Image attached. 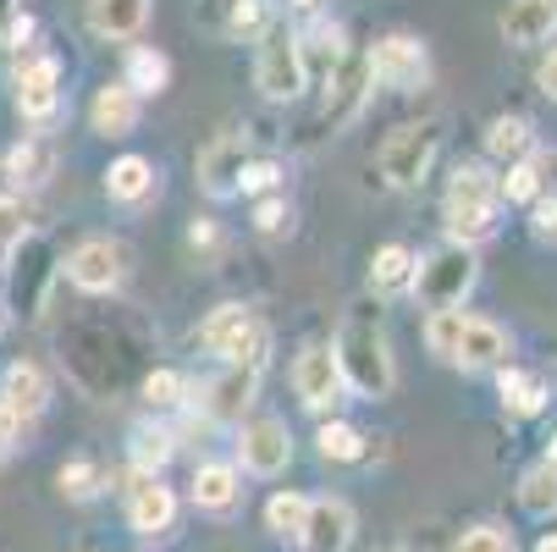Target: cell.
Returning <instances> with one entry per match:
<instances>
[{
    "instance_id": "obj_1",
    "label": "cell",
    "mask_w": 557,
    "mask_h": 552,
    "mask_svg": "<svg viewBox=\"0 0 557 552\" xmlns=\"http://www.w3.org/2000/svg\"><path fill=\"white\" fill-rule=\"evenodd\" d=\"M332 354H337L343 387H354L359 398H386V392H392L397 370H392V354H386V338H381L375 321H364V315H359V321H348L337 332Z\"/></svg>"
},
{
    "instance_id": "obj_2",
    "label": "cell",
    "mask_w": 557,
    "mask_h": 552,
    "mask_svg": "<svg viewBox=\"0 0 557 552\" xmlns=\"http://www.w3.org/2000/svg\"><path fill=\"white\" fill-rule=\"evenodd\" d=\"M304 77H309V66H304V39L287 34L282 23L265 28V45H260V56H255V84H260V95H265V100H298V95H304Z\"/></svg>"
},
{
    "instance_id": "obj_3",
    "label": "cell",
    "mask_w": 557,
    "mask_h": 552,
    "mask_svg": "<svg viewBox=\"0 0 557 552\" xmlns=\"http://www.w3.org/2000/svg\"><path fill=\"white\" fill-rule=\"evenodd\" d=\"M436 149H442V127L436 122H409V127H397L386 144H381V177L392 188H414L425 183L431 161H436Z\"/></svg>"
},
{
    "instance_id": "obj_4",
    "label": "cell",
    "mask_w": 557,
    "mask_h": 552,
    "mask_svg": "<svg viewBox=\"0 0 557 552\" xmlns=\"http://www.w3.org/2000/svg\"><path fill=\"white\" fill-rule=\"evenodd\" d=\"M469 287H474V255H469V249L447 244L442 255L414 260V282H409V293H414L420 304H431V309H458Z\"/></svg>"
},
{
    "instance_id": "obj_5",
    "label": "cell",
    "mask_w": 557,
    "mask_h": 552,
    "mask_svg": "<svg viewBox=\"0 0 557 552\" xmlns=\"http://www.w3.org/2000/svg\"><path fill=\"white\" fill-rule=\"evenodd\" d=\"M205 348L221 354L226 365H260L265 359V327H260V315L244 309V304H221L210 321H205Z\"/></svg>"
},
{
    "instance_id": "obj_6",
    "label": "cell",
    "mask_w": 557,
    "mask_h": 552,
    "mask_svg": "<svg viewBox=\"0 0 557 552\" xmlns=\"http://www.w3.org/2000/svg\"><path fill=\"white\" fill-rule=\"evenodd\" d=\"M364 61H370V77H375V84H386V89H420L425 77H431V56H425V45L409 39V34L381 39Z\"/></svg>"
},
{
    "instance_id": "obj_7",
    "label": "cell",
    "mask_w": 557,
    "mask_h": 552,
    "mask_svg": "<svg viewBox=\"0 0 557 552\" xmlns=\"http://www.w3.org/2000/svg\"><path fill=\"white\" fill-rule=\"evenodd\" d=\"M127 244H116V238H89V244H77L72 255H66V277L84 287V293H111V287H122V277H127Z\"/></svg>"
},
{
    "instance_id": "obj_8",
    "label": "cell",
    "mask_w": 557,
    "mask_h": 552,
    "mask_svg": "<svg viewBox=\"0 0 557 552\" xmlns=\"http://www.w3.org/2000/svg\"><path fill=\"white\" fill-rule=\"evenodd\" d=\"M237 458H244V469H255V476H282L287 458H293V437L276 415H255L237 426Z\"/></svg>"
},
{
    "instance_id": "obj_9",
    "label": "cell",
    "mask_w": 557,
    "mask_h": 552,
    "mask_svg": "<svg viewBox=\"0 0 557 552\" xmlns=\"http://www.w3.org/2000/svg\"><path fill=\"white\" fill-rule=\"evenodd\" d=\"M293 387H298L304 409L326 415V409L343 398V370H337V354H332L326 343H309V348L298 354V365H293Z\"/></svg>"
},
{
    "instance_id": "obj_10",
    "label": "cell",
    "mask_w": 557,
    "mask_h": 552,
    "mask_svg": "<svg viewBox=\"0 0 557 552\" xmlns=\"http://www.w3.org/2000/svg\"><path fill=\"white\" fill-rule=\"evenodd\" d=\"M244 167H249V138H244V133H221V138H210V144L199 149V183H205V194H215V199L237 194V183H244Z\"/></svg>"
},
{
    "instance_id": "obj_11",
    "label": "cell",
    "mask_w": 557,
    "mask_h": 552,
    "mask_svg": "<svg viewBox=\"0 0 557 552\" xmlns=\"http://www.w3.org/2000/svg\"><path fill=\"white\" fill-rule=\"evenodd\" d=\"M172 519H177L172 487H161L154 476H138V481L127 487V525H133L138 536H161V530H172Z\"/></svg>"
},
{
    "instance_id": "obj_12",
    "label": "cell",
    "mask_w": 557,
    "mask_h": 552,
    "mask_svg": "<svg viewBox=\"0 0 557 552\" xmlns=\"http://www.w3.org/2000/svg\"><path fill=\"white\" fill-rule=\"evenodd\" d=\"M17 106H23V116H34V122L55 116V106H61V66H55L50 56L23 61V72H17Z\"/></svg>"
},
{
    "instance_id": "obj_13",
    "label": "cell",
    "mask_w": 557,
    "mask_h": 552,
    "mask_svg": "<svg viewBox=\"0 0 557 552\" xmlns=\"http://www.w3.org/2000/svg\"><path fill=\"white\" fill-rule=\"evenodd\" d=\"M255 381H260V365H226V376L205 387L210 420H244V409L255 404Z\"/></svg>"
},
{
    "instance_id": "obj_14",
    "label": "cell",
    "mask_w": 557,
    "mask_h": 552,
    "mask_svg": "<svg viewBox=\"0 0 557 552\" xmlns=\"http://www.w3.org/2000/svg\"><path fill=\"white\" fill-rule=\"evenodd\" d=\"M348 541H354V508L343 498L309 503V525H304V547L309 552H348Z\"/></svg>"
},
{
    "instance_id": "obj_15",
    "label": "cell",
    "mask_w": 557,
    "mask_h": 552,
    "mask_svg": "<svg viewBox=\"0 0 557 552\" xmlns=\"http://www.w3.org/2000/svg\"><path fill=\"white\" fill-rule=\"evenodd\" d=\"M45 404H50V381H45V370L28 365V359L7 365V376H0V409H12L17 420H34Z\"/></svg>"
},
{
    "instance_id": "obj_16",
    "label": "cell",
    "mask_w": 557,
    "mask_h": 552,
    "mask_svg": "<svg viewBox=\"0 0 557 552\" xmlns=\"http://www.w3.org/2000/svg\"><path fill=\"white\" fill-rule=\"evenodd\" d=\"M557 34V0H508L503 12V39L530 50V45H546Z\"/></svg>"
},
{
    "instance_id": "obj_17",
    "label": "cell",
    "mask_w": 557,
    "mask_h": 552,
    "mask_svg": "<svg viewBox=\"0 0 557 552\" xmlns=\"http://www.w3.org/2000/svg\"><path fill=\"white\" fill-rule=\"evenodd\" d=\"M503 354H508V338H503V327H492V321H474V315H463V332H458L453 365H463V370H486V365H503Z\"/></svg>"
},
{
    "instance_id": "obj_18",
    "label": "cell",
    "mask_w": 557,
    "mask_h": 552,
    "mask_svg": "<svg viewBox=\"0 0 557 552\" xmlns=\"http://www.w3.org/2000/svg\"><path fill=\"white\" fill-rule=\"evenodd\" d=\"M370 84H375V77H370V61H348V56H343V72H337L332 100H326V127H348V122L359 116Z\"/></svg>"
},
{
    "instance_id": "obj_19",
    "label": "cell",
    "mask_w": 557,
    "mask_h": 552,
    "mask_svg": "<svg viewBox=\"0 0 557 552\" xmlns=\"http://www.w3.org/2000/svg\"><path fill=\"white\" fill-rule=\"evenodd\" d=\"M89 122H95V133H106V138H127V133L138 127V95L116 77V84H106V89L95 95Z\"/></svg>"
},
{
    "instance_id": "obj_20",
    "label": "cell",
    "mask_w": 557,
    "mask_h": 552,
    "mask_svg": "<svg viewBox=\"0 0 557 552\" xmlns=\"http://www.w3.org/2000/svg\"><path fill=\"white\" fill-rule=\"evenodd\" d=\"M17 255H23L28 271H12V298H17V309H28L34 321H39V315H45V282H50L55 266H50V249H45L39 238H28Z\"/></svg>"
},
{
    "instance_id": "obj_21",
    "label": "cell",
    "mask_w": 557,
    "mask_h": 552,
    "mask_svg": "<svg viewBox=\"0 0 557 552\" xmlns=\"http://www.w3.org/2000/svg\"><path fill=\"white\" fill-rule=\"evenodd\" d=\"M237 498H244V481H237L232 464H199L194 469V503L205 514H232Z\"/></svg>"
},
{
    "instance_id": "obj_22",
    "label": "cell",
    "mask_w": 557,
    "mask_h": 552,
    "mask_svg": "<svg viewBox=\"0 0 557 552\" xmlns=\"http://www.w3.org/2000/svg\"><path fill=\"white\" fill-rule=\"evenodd\" d=\"M149 17V0H89V28L100 39H133Z\"/></svg>"
},
{
    "instance_id": "obj_23",
    "label": "cell",
    "mask_w": 557,
    "mask_h": 552,
    "mask_svg": "<svg viewBox=\"0 0 557 552\" xmlns=\"http://www.w3.org/2000/svg\"><path fill=\"white\" fill-rule=\"evenodd\" d=\"M106 194L122 199V205H144L154 194V167L144 161V155H122V161H111V172H106Z\"/></svg>"
},
{
    "instance_id": "obj_24",
    "label": "cell",
    "mask_w": 557,
    "mask_h": 552,
    "mask_svg": "<svg viewBox=\"0 0 557 552\" xmlns=\"http://www.w3.org/2000/svg\"><path fill=\"white\" fill-rule=\"evenodd\" d=\"M497 232V205H447V244L474 249Z\"/></svg>"
},
{
    "instance_id": "obj_25",
    "label": "cell",
    "mask_w": 557,
    "mask_h": 552,
    "mask_svg": "<svg viewBox=\"0 0 557 552\" xmlns=\"http://www.w3.org/2000/svg\"><path fill=\"white\" fill-rule=\"evenodd\" d=\"M497 387H503L508 415H541V409H546V398H552L546 376H535V370H513V365L497 376Z\"/></svg>"
},
{
    "instance_id": "obj_26",
    "label": "cell",
    "mask_w": 557,
    "mask_h": 552,
    "mask_svg": "<svg viewBox=\"0 0 557 552\" xmlns=\"http://www.w3.org/2000/svg\"><path fill=\"white\" fill-rule=\"evenodd\" d=\"M166 77H172V61L161 50H149V45H133L127 50V72H122V84L144 100V95H161L166 89Z\"/></svg>"
},
{
    "instance_id": "obj_27",
    "label": "cell",
    "mask_w": 557,
    "mask_h": 552,
    "mask_svg": "<svg viewBox=\"0 0 557 552\" xmlns=\"http://www.w3.org/2000/svg\"><path fill=\"white\" fill-rule=\"evenodd\" d=\"M486 149L497 155V161L519 167V161H530L535 133H530V122H524V116H497V122L486 127Z\"/></svg>"
},
{
    "instance_id": "obj_28",
    "label": "cell",
    "mask_w": 557,
    "mask_h": 552,
    "mask_svg": "<svg viewBox=\"0 0 557 552\" xmlns=\"http://www.w3.org/2000/svg\"><path fill=\"white\" fill-rule=\"evenodd\" d=\"M50 167H55V149H50L45 138H23V144L7 155V177L23 183V188H39V183L50 177Z\"/></svg>"
},
{
    "instance_id": "obj_29",
    "label": "cell",
    "mask_w": 557,
    "mask_h": 552,
    "mask_svg": "<svg viewBox=\"0 0 557 552\" xmlns=\"http://www.w3.org/2000/svg\"><path fill=\"white\" fill-rule=\"evenodd\" d=\"M409 282H414V255L404 244H386L375 255V266H370V287L381 298H392V293H409Z\"/></svg>"
},
{
    "instance_id": "obj_30",
    "label": "cell",
    "mask_w": 557,
    "mask_h": 552,
    "mask_svg": "<svg viewBox=\"0 0 557 552\" xmlns=\"http://www.w3.org/2000/svg\"><path fill=\"white\" fill-rule=\"evenodd\" d=\"M519 503H524V514H535V519L557 514V464H535V469H524Z\"/></svg>"
},
{
    "instance_id": "obj_31",
    "label": "cell",
    "mask_w": 557,
    "mask_h": 552,
    "mask_svg": "<svg viewBox=\"0 0 557 552\" xmlns=\"http://www.w3.org/2000/svg\"><path fill=\"white\" fill-rule=\"evenodd\" d=\"M265 525H271L276 536H287V541H304V525H309V498H298V492H276V498L265 503Z\"/></svg>"
},
{
    "instance_id": "obj_32",
    "label": "cell",
    "mask_w": 557,
    "mask_h": 552,
    "mask_svg": "<svg viewBox=\"0 0 557 552\" xmlns=\"http://www.w3.org/2000/svg\"><path fill=\"white\" fill-rule=\"evenodd\" d=\"M497 183L481 172V167H458L453 183H447V205H497Z\"/></svg>"
},
{
    "instance_id": "obj_33",
    "label": "cell",
    "mask_w": 557,
    "mask_h": 552,
    "mask_svg": "<svg viewBox=\"0 0 557 552\" xmlns=\"http://www.w3.org/2000/svg\"><path fill=\"white\" fill-rule=\"evenodd\" d=\"M172 458V431L166 426H138L133 431V464H138V476H154Z\"/></svg>"
},
{
    "instance_id": "obj_34",
    "label": "cell",
    "mask_w": 557,
    "mask_h": 552,
    "mask_svg": "<svg viewBox=\"0 0 557 552\" xmlns=\"http://www.w3.org/2000/svg\"><path fill=\"white\" fill-rule=\"evenodd\" d=\"M28 244V216L12 194H0V271H7V260Z\"/></svg>"
},
{
    "instance_id": "obj_35",
    "label": "cell",
    "mask_w": 557,
    "mask_h": 552,
    "mask_svg": "<svg viewBox=\"0 0 557 552\" xmlns=\"http://www.w3.org/2000/svg\"><path fill=\"white\" fill-rule=\"evenodd\" d=\"M458 332H463V309H431V321H425V343H431V354H436V359H453Z\"/></svg>"
},
{
    "instance_id": "obj_36",
    "label": "cell",
    "mask_w": 557,
    "mask_h": 552,
    "mask_svg": "<svg viewBox=\"0 0 557 552\" xmlns=\"http://www.w3.org/2000/svg\"><path fill=\"white\" fill-rule=\"evenodd\" d=\"M100 464H89V458H72V464H61V492L72 498V503H89V498H100Z\"/></svg>"
},
{
    "instance_id": "obj_37",
    "label": "cell",
    "mask_w": 557,
    "mask_h": 552,
    "mask_svg": "<svg viewBox=\"0 0 557 552\" xmlns=\"http://www.w3.org/2000/svg\"><path fill=\"white\" fill-rule=\"evenodd\" d=\"M314 442H321V458H337V464H348V458L364 453V437H359L354 426H343V420H326Z\"/></svg>"
},
{
    "instance_id": "obj_38",
    "label": "cell",
    "mask_w": 557,
    "mask_h": 552,
    "mask_svg": "<svg viewBox=\"0 0 557 552\" xmlns=\"http://www.w3.org/2000/svg\"><path fill=\"white\" fill-rule=\"evenodd\" d=\"M497 194H503V199H513V205H530V199L541 194V167H535V161L508 167V177L497 183Z\"/></svg>"
},
{
    "instance_id": "obj_39",
    "label": "cell",
    "mask_w": 557,
    "mask_h": 552,
    "mask_svg": "<svg viewBox=\"0 0 557 552\" xmlns=\"http://www.w3.org/2000/svg\"><path fill=\"white\" fill-rule=\"evenodd\" d=\"M221 28H226L232 39H249V34H260V28H265V0H232Z\"/></svg>"
},
{
    "instance_id": "obj_40",
    "label": "cell",
    "mask_w": 557,
    "mask_h": 552,
    "mask_svg": "<svg viewBox=\"0 0 557 552\" xmlns=\"http://www.w3.org/2000/svg\"><path fill=\"white\" fill-rule=\"evenodd\" d=\"M453 552H513V536H508L503 525H474V530L458 536Z\"/></svg>"
},
{
    "instance_id": "obj_41",
    "label": "cell",
    "mask_w": 557,
    "mask_h": 552,
    "mask_svg": "<svg viewBox=\"0 0 557 552\" xmlns=\"http://www.w3.org/2000/svg\"><path fill=\"white\" fill-rule=\"evenodd\" d=\"M144 398H149V409H177L183 404V376L177 370H154L144 381Z\"/></svg>"
},
{
    "instance_id": "obj_42",
    "label": "cell",
    "mask_w": 557,
    "mask_h": 552,
    "mask_svg": "<svg viewBox=\"0 0 557 552\" xmlns=\"http://www.w3.org/2000/svg\"><path fill=\"white\" fill-rule=\"evenodd\" d=\"M276 177H282L276 161H249V167H244V183H237V188H244V194H260V188H276Z\"/></svg>"
},
{
    "instance_id": "obj_43",
    "label": "cell",
    "mask_w": 557,
    "mask_h": 552,
    "mask_svg": "<svg viewBox=\"0 0 557 552\" xmlns=\"http://www.w3.org/2000/svg\"><path fill=\"white\" fill-rule=\"evenodd\" d=\"M282 221H287V205H282V199H265V205L255 210V226H260V232H282Z\"/></svg>"
},
{
    "instance_id": "obj_44",
    "label": "cell",
    "mask_w": 557,
    "mask_h": 552,
    "mask_svg": "<svg viewBox=\"0 0 557 552\" xmlns=\"http://www.w3.org/2000/svg\"><path fill=\"white\" fill-rule=\"evenodd\" d=\"M188 244H194V249H215V244H221V232H215L210 221H194V232H188Z\"/></svg>"
},
{
    "instance_id": "obj_45",
    "label": "cell",
    "mask_w": 557,
    "mask_h": 552,
    "mask_svg": "<svg viewBox=\"0 0 557 552\" xmlns=\"http://www.w3.org/2000/svg\"><path fill=\"white\" fill-rule=\"evenodd\" d=\"M535 84H541V89H546V95L557 100V50H552V56L541 61V72H535Z\"/></svg>"
},
{
    "instance_id": "obj_46",
    "label": "cell",
    "mask_w": 557,
    "mask_h": 552,
    "mask_svg": "<svg viewBox=\"0 0 557 552\" xmlns=\"http://www.w3.org/2000/svg\"><path fill=\"white\" fill-rule=\"evenodd\" d=\"M535 232H557V199H541L535 205Z\"/></svg>"
},
{
    "instance_id": "obj_47",
    "label": "cell",
    "mask_w": 557,
    "mask_h": 552,
    "mask_svg": "<svg viewBox=\"0 0 557 552\" xmlns=\"http://www.w3.org/2000/svg\"><path fill=\"white\" fill-rule=\"evenodd\" d=\"M12 23H17V0H0V39L12 34Z\"/></svg>"
},
{
    "instance_id": "obj_48",
    "label": "cell",
    "mask_w": 557,
    "mask_h": 552,
    "mask_svg": "<svg viewBox=\"0 0 557 552\" xmlns=\"http://www.w3.org/2000/svg\"><path fill=\"white\" fill-rule=\"evenodd\" d=\"M535 552H557V536H541V547Z\"/></svg>"
},
{
    "instance_id": "obj_49",
    "label": "cell",
    "mask_w": 557,
    "mask_h": 552,
    "mask_svg": "<svg viewBox=\"0 0 557 552\" xmlns=\"http://www.w3.org/2000/svg\"><path fill=\"white\" fill-rule=\"evenodd\" d=\"M293 7H298V12H314V7H321V0H293Z\"/></svg>"
},
{
    "instance_id": "obj_50",
    "label": "cell",
    "mask_w": 557,
    "mask_h": 552,
    "mask_svg": "<svg viewBox=\"0 0 557 552\" xmlns=\"http://www.w3.org/2000/svg\"><path fill=\"white\" fill-rule=\"evenodd\" d=\"M386 552H420V547H386Z\"/></svg>"
},
{
    "instance_id": "obj_51",
    "label": "cell",
    "mask_w": 557,
    "mask_h": 552,
    "mask_svg": "<svg viewBox=\"0 0 557 552\" xmlns=\"http://www.w3.org/2000/svg\"><path fill=\"white\" fill-rule=\"evenodd\" d=\"M546 464H557V442H552V458H546Z\"/></svg>"
}]
</instances>
